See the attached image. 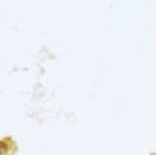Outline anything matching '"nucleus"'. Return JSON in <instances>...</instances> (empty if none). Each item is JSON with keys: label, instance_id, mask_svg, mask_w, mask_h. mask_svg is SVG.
Here are the masks:
<instances>
[{"label": "nucleus", "instance_id": "1", "mask_svg": "<svg viewBox=\"0 0 156 155\" xmlns=\"http://www.w3.org/2000/svg\"><path fill=\"white\" fill-rule=\"evenodd\" d=\"M152 155H156V153H154V154H152Z\"/></svg>", "mask_w": 156, "mask_h": 155}]
</instances>
